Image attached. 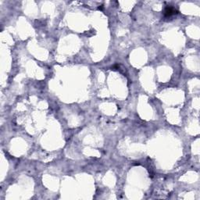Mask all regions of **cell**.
I'll list each match as a JSON object with an SVG mask.
<instances>
[{
  "instance_id": "obj_1",
  "label": "cell",
  "mask_w": 200,
  "mask_h": 200,
  "mask_svg": "<svg viewBox=\"0 0 200 200\" xmlns=\"http://www.w3.org/2000/svg\"><path fill=\"white\" fill-rule=\"evenodd\" d=\"M177 13H178V11L175 10V8H174V7L171 6H166L164 10V13H163V14H164V16H166V17L171 16H173V15H175V14H177Z\"/></svg>"
}]
</instances>
